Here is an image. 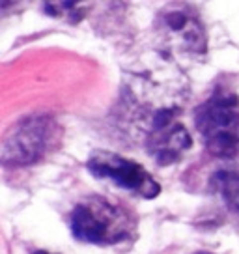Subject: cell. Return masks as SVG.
Wrapping results in <instances>:
<instances>
[{
	"instance_id": "obj_4",
	"label": "cell",
	"mask_w": 239,
	"mask_h": 254,
	"mask_svg": "<svg viewBox=\"0 0 239 254\" xmlns=\"http://www.w3.org/2000/svg\"><path fill=\"white\" fill-rule=\"evenodd\" d=\"M88 170L99 180H111L118 187L142 198H155L161 190L159 183L138 163L120 157L112 151H96L88 159Z\"/></svg>"
},
{
	"instance_id": "obj_8",
	"label": "cell",
	"mask_w": 239,
	"mask_h": 254,
	"mask_svg": "<svg viewBox=\"0 0 239 254\" xmlns=\"http://www.w3.org/2000/svg\"><path fill=\"white\" fill-rule=\"evenodd\" d=\"M45 2V11L55 17H62L69 13L79 2L82 0H43Z\"/></svg>"
},
{
	"instance_id": "obj_9",
	"label": "cell",
	"mask_w": 239,
	"mask_h": 254,
	"mask_svg": "<svg viewBox=\"0 0 239 254\" xmlns=\"http://www.w3.org/2000/svg\"><path fill=\"white\" fill-rule=\"evenodd\" d=\"M34 254H51V253H45V251H38V253H34Z\"/></svg>"
},
{
	"instance_id": "obj_5",
	"label": "cell",
	"mask_w": 239,
	"mask_h": 254,
	"mask_svg": "<svg viewBox=\"0 0 239 254\" xmlns=\"http://www.w3.org/2000/svg\"><path fill=\"white\" fill-rule=\"evenodd\" d=\"M191 135L172 111H159L152 120L146 148L159 165H172L191 148Z\"/></svg>"
},
{
	"instance_id": "obj_7",
	"label": "cell",
	"mask_w": 239,
	"mask_h": 254,
	"mask_svg": "<svg viewBox=\"0 0 239 254\" xmlns=\"http://www.w3.org/2000/svg\"><path fill=\"white\" fill-rule=\"evenodd\" d=\"M211 187L221 194L226 206L234 211H239V172H234V170L217 172L211 180Z\"/></svg>"
},
{
	"instance_id": "obj_2",
	"label": "cell",
	"mask_w": 239,
	"mask_h": 254,
	"mask_svg": "<svg viewBox=\"0 0 239 254\" xmlns=\"http://www.w3.org/2000/svg\"><path fill=\"white\" fill-rule=\"evenodd\" d=\"M206 148L217 157H234L239 151V99L230 92L217 90L194 114Z\"/></svg>"
},
{
	"instance_id": "obj_3",
	"label": "cell",
	"mask_w": 239,
	"mask_h": 254,
	"mask_svg": "<svg viewBox=\"0 0 239 254\" xmlns=\"http://www.w3.org/2000/svg\"><path fill=\"white\" fill-rule=\"evenodd\" d=\"M56 126L49 118H28L17 124L2 144V161L6 165H28L49 150L56 136Z\"/></svg>"
},
{
	"instance_id": "obj_10",
	"label": "cell",
	"mask_w": 239,
	"mask_h": 254,
	"mask_svg": "<svg viewBox=\"0 0 239 254\" xmlns=\"http://www.w3.org/2000/svg\"><path fill=\"white\" fill-rule=\"evenodd\" d=\"M196 254H209V253H196Z\"/></svg>"
},
{
	"instance_id": "obj_6",
	"label": "cell",
	"mask_w": 239,
	"mask_h": 254,
	"mask_svg": "<svg viewBox=\"0 0 239 254\" xmlns=\"http://www.w3.org/2000/svg\"><path fill=\"white\" fill-rule=\"evenodd\" d=\"M159 34L170 47L179 53H204L206 34L196 13L189 6H172L159 15Z\"/></svg>"
},
{
	"instance_id": "obj_1",
	"label": "cell",
	"mask_w": 239,
	"mask_h": 254,
	"mask_svg": "<svg viewBox=\"0 0 239 254\" xmlns=\"http://www.w3.org/2000/svg\"><path fill=\"white\" fill-rule=\"evenodd\" d=\"M73 236L86 243L114 245L135 236V217L101 196L79 202L71 213Z\"/></svg>"
}]
</instances>
